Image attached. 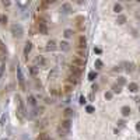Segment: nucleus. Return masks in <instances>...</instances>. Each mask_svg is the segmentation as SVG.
<instances>
[{
    "mask_svg": "<svg viewBox=\"0 0 140 140\" xmlns=\"http://www.w3.org/2000/svg\"><path fill=\"white\" fill-rule=\"evenodd\" d=\"M94 64H95V67H97V69H102V62H101L100 59H97Z\"/></svg>",
    "mask_w": 140,
    "mask_h": 140,
    "instance_id": "nucleus-32",
    "label": "nucleus"
},
{
    "mask_svg": "<svg viewBox=\"0 0 140 140\" xmlns=\"http://www.w3.org/2000/svg\"><path fill=\"white\" fill-rule=\"evenodd\" d=\"M0 140H4V139H0Z\"/></svg>",
    "mask_w": 140,
    "mask_h": 140,
    "instance_id": "nucleus-46",
    "label": "nucleus"
},
{
    "mask_svg": "<svg viewBox=\"0 0 140 140\" xmlns=\"http://www.w3.org/2000/svg\"><path fill=\"white\" fill-rule=\"evenodd\" d=\"M94 52L95 53H101V49H100V48H94Z\"/></svg>",
    "mask_w": 140,
    "mask_h": 140,
    "instance_id": "nucleus-41",
    "label": "nucleus"
},
{
    "mask_svg": "<svg viewBox=\"0 0 140 140\" xmlns=\"http://www.w3.org/2000/svg\"><path fill=\"white\" fill-rule=\"evenodd\" d=\"M64 116H66L67 119L73 116V109H70V108H66V109H64Z\"/></svg>",
    "mask_w": 140,
    "mask_h": 140,
    "instance_id": "nucleus-21",
    "label": "nucleus"
},
{
    "mask_svg": "<svg viewBox=\"0 0 140 140\" xmlns=\"http://www.w3.org/2000/svg\"><path fill=\"white\" fill-rule=\"evenodd\" d=\"M58 133H59V136H66V133H67V130H64L62 126H59V129H58Z\"/></svg>",
    "mask_w": 140,
    "mask_h": 140,
    "instance_id": "nucleus-28",
    "label": "nucleus"
},
{
    "mask_svg": "<svg viewBox=\"0 0 140 140\" xmlns=\"http://www.w3.org/2000/svg\"><path fill=\"white\" fill-rule=\"evenodd\" d=\"M85 56H87V52H85V49H77V58L85 59Z\"/></svg>",
    "mask_w": 140,
    "mask_h": 140,
    "instance_id": "nucleus-18",
    "label": "nucleus"
},
{
    "mask_svg": "<svg viewBox=\"0 0 140 140\" xmlns=\"http://www.w3.org/2000/svg\"><path fill=\"white\" fill-rule=\"evenodd\" d=\"M95 79H97V73H95V71H90V73H88V80H90V81H94Z\"/></svg>",
    "mask_w": 140,
    "mask_h": 140,
    "instance_id": "nucleus-25",
    "label": "nucleus"
},
{
    "mask_svg": "<svg viewBox=\"0 0 140 140\" xmlns=\"http://www.w3.org/2000/svg\"><path fill=\"white\" fill-rule=\"evenodd\" d=\"M139 112H140V106H139Z\"/></svg>",
    "mask_w": 140,
    "mask_h": 140,
    "instance_id": "nucleus-45",
    "label": "nucleus"
},
{
    "mask_svg": "<svg viewBox=\"0 0 140 140\" xmlns=\"http://www.w3.org/2000/svg\"><path fill=\"white\" fill-rule=\"evenodd\" d=\"M38 140H49V136H48L46 133H41V135L38 136Z\"/></svg>",
    "mask_w": 140,
    "mask_h": 140,
    "instance_id": "nucleus-29",
    "label": "nucleus"
},
{
    "mask_svg": "<svg viewBox=\"0 0 140 140\" xmlns=\"http://www.w3.org/2000/svg\"><path fill=\"white\" fill-rule=\"evenodd\" d=\"M73 34H74V32L73 31H71V29H64V38H71V37H73Z\"/></svg>",
    "mask_w": 140,
    "mask_h": 140,
    "instance_id": "nucleus-27",
    "label": "nucleus"
},
{
    "mask_svg": "<svg viewBox=\"0 0 140 140\" xmlns=\"http://www.w3.org/2000/svg\"><path fill=\"white\" fill-rule=\"evenodd\" d=\"M27 101H28V104L31 106H37V98H35L34 95H28V100Z\"/></svg>",
    "mask_w": 140,
    "mask_h": 140,
    "instance_id": "nucleus-16",
    "label": "nucleus"
},
{
    "mask_svg": "<svg viewBox=\"0 0 140 140\" xmlns=\"http://www.w3.org/2000/svg\"><path fill=\"white\" fill-rule=\"evenodd\" d=\"M0 73H2V66H0Z\"/></svg>",
    "mask_w": 140,
    "mask_h": 140,
    "instance_id": "nucleus-44",
    "label": "nucleus"
},
{
    "mask_svg": "<svg viewBox=\"0 0 140 140\" xmlns=\"http://www.w3.org/2000/svg\"><path fill=\"white\" fill-rule=\"evenodd\" d=\"M121 91H122V87H121V85H118V84H114V85H112V93L119 94Z\"/></svg>",
    "mask_w": 140,
    "mask_h": 140,
    "instance_id": "nucleus-20",
    "label": "nucleus"
},
{
    "mask_svg": "<svg viewBox=\"0 0 140 140\" xmlns=\"http://www.w3.org/2000/svg\"><path fill=\"white\" fill-rule=\"evenodd\" d=\"M62 11H63L64 14H70L71 13V6L69 3H63V4H62Z\"/></svg>",
    "mask_w": 140,
    "mask_h": 140,
    "instance_id": "nucleus-10",
    "label": "nucleus"
},
{
    "mask_svg": "<svg viewBox=\"0 0 140 140\" xmlns=\"http://www.w3.org/2000/svg\"><path fill=\"white\" fill-rule=\"evenodd\" d=\"M0 24H2V25H6V24H7V16H6V14H2V16H0Z\"/></svg>",
    "mask_w": 140,
    "mask_h": 140,
    "instance_id": "nucleus-24",
    "label": "nucleus"
},
{
    "mask_svg": "<svg viewBox=\"0 0 140 140\" xmlns=\"http://www.w3.org/2000/svg\"><path fill=\"white\" fill-rule=\"evenodd\" d=\"M0 50H2V52H4V50H6V48H4V45H3L2 41H0Z\"/></svg>",
    "mask_w": 140,
    "mask_h": 140,
    "instance_id": "nucleus-39",
    "label": "nucleus"
},
{
    "mask_svg": "<svg viewBox=\"0 0 140 140\" xmlns=\"http://www.w3.org/2000/svg\"><path fill=\"white\" fill-rule=\"evenodd\" d=\"M3 4H4V6H10L11 3H10V2H3Z\"/></svg>",
    "mask_w": 140,
    "mask_h": 140,
    "instance_id": "nucleus-43",
    "label": "nucleus"
},
{
    "mask_svg": "<svg viewBox=\"0 0 140 140\" xmlns=\"http://www.w3.org/2000/svg\"><path fill=\"white\" fill-rule=\"evenodd\" d=\"M59 48H60L62 50H64V52H67V50L70 49V45H69V42L63 41V42H60V44H59Z\"/></svg>",
    "mask_w": 140,
    "mask_h": 140,
    "instance_id": "nucleus-14",
    "label": "nucleus"
},
{
    "mask_svg": "<svg viewBox=\"0 0 140 140\" xmlns=\"http://www.w3.org/2000/svg\"><path fill=\"white\" fill-rule=\"evenodd\" d=\"M121 112H122V115H123V116H129V115H130V108L125 105V106H122Z\"/></svg>",
    "mask_w": 140,
    "mask_h": 140,
    "instance_id": "nucleus-17",
    "label": "nucleus"
},
{
    "mask_svg": "<svg viewBox=\"0 0 140 140\" xmlns=\"http://www.w3.org/2000/svg\"><path fill=\"white\" fill-rule=\"evenodd\" d=\"M60 126L63 127L64 130H67V132H69V129H70V126H71L70 119H63V121H62V123H60Z\"/></svg>",
    "mask_w": 140,
    "mask_h": 140,
    "instance_id": "nucleus-8",
    "label": "nucleus"
},
{
    "mask_svg": "<svg viewBox=\"0 0 140 140\" xmlns=\"http://www.w3.org/2000/svg\"><path fill=\"white\" fill-rule=\"evenodd\" d=\"M6 125V115H3L2 116V126H4Z\"/></svg>",
    "mask_w": 140,
    "mask_h": 140,
    "instance_id": "nucleus-38",
    "label": "nucleus"
},
{
    "mask_svg": "<svg viewBox=\"0 0 140 140\" xmlns=\"http://www.w3.org/2000/svg\"><path fill=\"white\" fill-rule=\"evenodd\" d=\"M118 125H119L121 127H123V126H125V121H119V122H118Z\"/></svg>",
    "mask_w": 140,
    "mask_h": 140,
    "instance_id": "nucleus-40",
    "label": "nucleus"
},
{
    "mask_svg": "<svg viewBox=\"0 0 140 140\" xmlns=\"http://www.w3.org/2000/svg\"><path fill=\"white\" fill-rule=\"evenodd\" d=\"M126 71H133V64L132 63H126Z\"/></svg>",
    "mask_w": 140,
    "mask_h": 140,
    "instance_id": "nucleus-35",
    "label": "nucleus"
},
{
    "mask_svg": "<svg viewBox=\"0 0 140 140\" xmlns=\"http://www.w3.org/2000/svg\"><path fill=\"white\" fill-rule=\"evenodd\" d=\"M29 71H31V74H34V76H35V74L38 73V66H31V67H29Z\"/></svg>",
    "mask_w": 140,
    "mask_h": 140,
    "instance_id": "nucleus-31",
    "label": "nucleus"
},
{
    "mask_svg": "<svg viewBox=\"0 0 140 140\" xmlns=\"http://www.w3.org/2000/svg\"><path fill=\"white\" fill-rule=\"evenodd\" d=\"M70 73L74 74V76H77V77H80V76H81V73H83V67H77V66H73V64H71Z\"/></svg>",
    "mask_w": 140,
    "mask_h": 140,
    "instance_id": "nucleus-7",
    "label": "nucleus"
},
{
    "mask_svg": "<svg viewBox=\"0 0 140 140\" xmlns=\"http://www.w3.org/2000/svg\"><path fill=\"white\" fill-rule=\"evenodd\" d=\"M85 111H87L88 114H94V111H95V109H94V106H93V105H87V108H85Z\"/></svg>",
    "mask_w": 140,
    "mask_h": 140,
    "instance_id": "nucleus-33",
    "label": "nucleus"
},
{
    "mask_svg": "<svg viewBox=\"0 0 140 140\" xmlns=\"http://www.w3.org/2000/svg\"><path fill=\"white\" fill-rule=\"evenodd\" d=\"M80 104H81V105H84V104H85V98L83 97V95L80 97Z\"/></svg>",
    "mask_w": 140,
    "mask_h": 140,
    "instance_id": "nucleus-37",
    "label": "nucleus"
},
{
    "mask_svg": "<svg viewBox=\"0 0 140 140\" xmlns=\"http://www.w3.org/2000/svg\"><path fill=\"white\" fill-rule=\"evenodd\" d=\"M35 64H39V66H44V64H45V59H44L42 56H38V58H35Z\"/></svg>",
    "mask_w": 140,
    "mask_h": 140,
    "instance_id": "nucleus-19",
    "label": "nucleus"
},
{
    "mask_svg": "<svg viewBox=\"0 0 140 140\" xmlns=\"http://www.w3.org/2000/svg\"><path fill=\"white\" fill-rule=\"evenodd\" d=\"M77 46H79V49H85V46H87V39H85L84 35H80L79 39H77Z\"/></svg>",
    "mask_w": 140,
    "mask_h": 140,
    "instance_id": "nucleus-6",
    "label": "nucleus"
},
{
    "mask_svg": "<svg viewBox=\"0 0 140 140\" xmlns=\"http://www.w3.org/2000/svg\"><path fill=\"white\" fill-rule=\"evenodd\" d=\"M112 95H114V94H112V91H108V93H105V98H106V100H111Z\"/></svg>",
    "mask_w": 140,
    "mask_h": 140,
    "instance_id": "nucleus-36",
    "label": "nucleus"
},
{
    "mask_svg": "<svg viewBox=\"0 0 140 140\" xmlns=\"http://www.w3.org/2000/svg\"><path fill=\"white\" fill-rule=\"evenodd\" d=\"M71 88H73V85H71V84H66V85L63 87V90L66 91V93H70V91H71Z\"/></svg>",
    "mask_w": 140,
    "mask_h": 140,
    "instance_id": "nucleus-34",
    "label": "nucleus"
},
{
    "mask_svg": "<svg viewBox=\"0 0 140 140\" xmlns=\"http://www.w3.org/2000/svg\"><path fill=\"white\" fill-rule=\"evenodd\" d=\"M79 79H80V77H77V76H74V74L69 73V84H71V85L77 84V83H79Z\"/></svg>",
    "mask_w": 140,
    "mask_h": 140,
    "instance_id": "nucleus-9",
    "label": "nucleus"
},
{
    "mask_svg": "<svg viewBox=\"0 0 140 140\" xmlns=\"http://www.w3.org/2000/svg\"><path fill=\"white\" fill-rule=\"evenodd\" d=\"M17 104H18V114H20V116L24 118V116H27V109H25V104H24V101H23V98L20 97V95H17Z\"/></svg>",
    "mask_w": 140,
    "mask_h": 140,
    "instance_id": "nucleus-2",
    "label": "nucleus"
},
{
    "mask_svg": "<svg viewBox=\"0 0 140 140\" xmlns=\"http://www.w3.org/2000/svg\"><path fill=\"white\" fill-rule=\"evenodd\" d=\"M17 77H18V84L20 88L23 91H25V79H24V74L21 71V67H17Z\"/></svg>",
    "mask_w": 140,
    "mask_h": 140,
    "instance_id": "nucleus-4",
    "label": "nucleus"
},
{
    "mask_svg": "<svg viewBox=\"0 0 140 140\" xmlns=\"http://www.w3.org/2000/svg\"><path fill=\"white\" fill-rule=\"evenodd\" d=\"M71 64L73 66H77V67H84L85 64V59H81V58H73V60H71Z\"/></svg>",
    "mask_w": 140,
    "mask_h": 140,
    "instance_id": "nucleus-5",
    "label": "nucleus"
},
{
    "mask_svg": "<svg viewBox=\"0 0 140 140\" xmlns=\"http://www.w3.org/2000/svg\"><path fill=\"white\" fill-rule=\"evenodd\" d=\"M50 94H53V95H56V97H59V95L63 94V91H62L60 88H58V87H53V88H50Z\"/></svg>",
    "mask_w": 140,
    "mask_h": 140,
    "instance_id": "nucleus-15",
    "label": "nucleus"
},
{
    "mask_svg": "<svg viewBox=\"0 0 140 140\" xmlns=\"http://www.w3.org/2000/svg\"><path fill=\"white\" fill-rule=\"evenodd\" d=\"M11 34H13V37L14 38H23V35H24V28L21 25H20V24H13V25H11Z\"/></svg>",
    "mask_w": 140,
    "mask_h": 140,
    "instance_id": "nucleus-1",
    "label": "nucleus"
},
{
    "mask_svg": "<svg viewBox=\"0 0 140 140\" xmlns=\"http://www.w3.org/2000/svg\"><path fill=\"white\" fill-rule=\"evenodd\" d=\"M125 84H126V80H125L123 77H118V85L122 87V85H125Z\"/></svg>",
    "mask_w": 140,
    "mask_h": 140,
    "instance_id": "nucleus-30",
    "label": "nucleus"
},
{
    "mask_svg": "<svg viewBox=\"0 0 140 140\" xmlns=\"http://www.w3.org/2000/svg\"><path fill=\"white\" fill-rule=\"evenodd\" d=\"M116 23L119 24V25H122V24H125V23H126V17H125V16H119L118 18H116Z\"/></svg>",
    "mask_w": 140,
    "mask_h": 140,
    "instance_id": "nucleus-23",
    "label": "nucleus"
},
{
    "mask_svg": "<svg viewBox=\"0 0 140 140\" xmlns=\"http://www.w3.org/2000/svg\"><path fill=\"white\" fill-rule=\"evenodd\" d=\"M31 49H32V44H31V42H27V44H25V46H24V56H25V58L29 55Z\"/></svg>",
    "mask_w": 140,
    "mask_h": 140,
    "instance_id": "nucleus-11",
    "label": "nucleus"
},
{
    "mask_svg": "<svg viewBox=\"0 0 140 140\" xmlns=\"http://www.w3.org/2000/svg\"><path fill=\"white\" fill-rule=\"evenodd\" d=\"M136 130L140 132V122H139V123H136Z\"/></svg>",
    "mask_w": 140,
    "mask_h": 140,
    "instance_id": "nucleus-42",
    "label": "nucleus"
},
{
    "mask_svg": "<svg viewBox=\"0 0 140 140\" xmlns=\"http://www.w3.org/2000/svg\"><path fill=\"white\" fill-rule=\"evenodd\" d=\"M114 11H115L116 14H119V13H121V11H122V4H119V3H116V4L114 6Z\"/></svg>",
    "mask_w": 140,
    "mask_h": 140,
    "instance_id": "nucleus-26",
    "label": "nucleus"
},
{
    "mask_svg": "<svg viewBox=\"0 0 140 140\" xmlns=\"http://www.w3.org/2000/svg\"><path fill=\"white\" fill-rule=\"evenodd\" d=\"M127 88H129L130 93H136V91L139 90V85L136 84V83H129V84H127Z\"/></svg>",
    "mask_w": 140,
    "mask_h": 140,
    "instance_id": "nucleus-13",
    "label": "nucleus"
},
{
    "mask_svg": "<svg viewBox=\"0 0 140 140\" xmlns=\"http://www.w3.org/2000/svg\"><path fill=\"white\" fill-rule=\"evenodd\" d=\"M56 48H58V46H56V42L53 39H50L49 42L46 44V50H55Z\"/></svg>",
    "mask_w": 140,
    "mask_h": 140,
    "instance_id": "nucleus-12",
    "label": "nucleus"
},
{
    "mask_svg": "<svg viewBox=\"0 0 140 140\" xmlns=\"http://www.w3.org/2000/svg\"><path fill=\"white\" fill-rule=\"evenodd\" d=\"M83 21H84V17H81V16L77 17V25H79V28H80V29L84 28V27H83Z\"/></svg>",
    "mask_w": 140,
    "mask_h": 140,
    "instance_id": "nucleus-22",
    "label": "nucleus"
},
{
    "mask_svg": "<svg viewBox=\"0 0 140 140\" xmlns=\"http://www.w3.org/2000/svg\"><path fill=\"white\" fill-rule=\"evenodd\" d=\"M38 29H39V32L44 35L48 34V23L44 17H39V18H38Z\"/></svg>",
    "mask_w": 140,
    "mask_h": 140,
    "instance_id": "nucleus-3",
    "label": "nucleus"
}]
</instances>
